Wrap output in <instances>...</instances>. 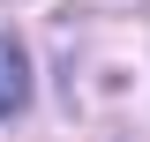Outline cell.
<instances>
[{
	"label": "cell",
	"instance_id": "6da1fadb",
	"mask_svg": "<svg viewBox=\"0 0 150 142\" xmlns=\"http://www.w3.org/2000/svg\"><path fill=\"white\" fill-rule=\"evenodd\" d=\"M23 105H30V67H23L15 37H0V120H15Z\"/></svg>",
	"mask_w": 150,
	"mask_h": 142
}]
</instances>
